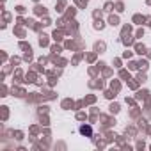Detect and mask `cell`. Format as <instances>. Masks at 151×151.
I'll list each match as a JSON object with an SVG mask.
<instances>
[{
    "instance_id": "cell-1",
    "label": "cell",
    "mask_w": 151,
    "mask_h": 151,
    "mask_svg": "<svg viewBox=\"0 0 151 151\" xmlns=\"http://www.w3.org/2000/svg\"><path fill=\"white\" fill-rule=\"evenodd\" d=\"M80 132H82V133H91V128H86V126H82V128H80Z\"/></svg>"
}]
</instances>
